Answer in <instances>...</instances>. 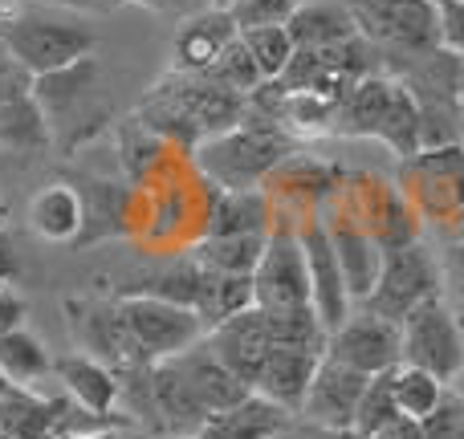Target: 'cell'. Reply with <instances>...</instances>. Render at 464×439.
<instances>
[{"instance_id":"6da1fadb","label":"cell","mask_w":464,"mask_h":439,"mask_svg":"<svg viewBox=\"0 0 464 439\" xmlns=\"http://www.w3.org/2000/svg\"><path fill=\"white\" fill-rule=\"evenodd\" d=\"M245 114H248V98L217 86L204 73H168L147 94L139 122H147V130H160V135H171L179 143L200 147L204 138L232 130Z\"/></svg>"},{"instance_id":"7a4b0ae2","label":"cell","mask_w":464,"mask_h":439,"mask_svg":"<svg viewBox=\"0 0 464 439\" xmlns=\"http://www.w3.org/2000/svg\"><path fill=\"white\" fill-rule=\"evenodd\" d=\"M0 45L33 73L45 78L65 65L90 57L94 49V29L86 16L62 13V8L21 5V0H0Z\"/></svg>"},{"instance_id":"3957f363","label":"cell","mask_w":464,"mask_h":439,"mask_svg":"<svg viewBox=\"0 0 464 439\" xmlns=\"http://www.w3.org/2000/svg\"><path fill=\"white\" fill-rule=\"evenodd\" d=\"M338 135L351 138H379L392 147L400 159L424 151V122L411 90L395 73L371 70L346 90L343 110H338Z\"/></svg>"},{"instance_id":"277c9868","label":"cell","mask_w":464,"mask_h":439,"mask_svg":"<svg viewBox=\"0 0 464 439\" xmlns=\"http://www.w3.org/2000/svg\"><path fill=\"white\" fill-rule=\"evenodd\" d=\"M285 151L289 138L281 122L248 106V114L232 130L204 138L196 147V163L225 192H253L285 163Z\"/></svg>"},{"instance_id":"5b68a950","label":"cell","mask_w":464,"mask_h":439,"mask_svg":"<svg viewBox=\"0 0 464 439\" xmlns=\"http://www.w3.org/2000/svg\"><path fill=\"white\" fill-rule=\"evenodd\" d=\"M411 70L403 73V86L411 90L424 122V147H452L464 143V57L436 53L408 62Z\"/></svg>"},{"instance_id":"8992f818","label":"cell","mask_w":464,"mask_h":439,"mask_svg":"<svg viewBox=\"0 0 464 439\" xmlns=\"http://www.w3.org/2000/svg\"><path fill=\"white\" fill-rule=\"evenodd\" d=\"M359 37L392 57L416 62L440 49L436 0H346Z\"/></svg>"},{"instance_id":"52a82bcc","label":"cell","mask_w":464,"mask_h":439,"mask_svg":"<svg viewBox=\"0 0 464 439\" xmlns=\"http://www.w3.org/2000/svg\"><path fill=\"white\" fill-rule=\"evenodd\" d=\"M436 293H444V264L436 261V253L428 244L411 240V244L387 248L383 253L379 281L362 305H367L371 313H379V318L400 326L416 305H424L428 297H436Z\"/></svg>"},{"instance_id":"ba28073f","label":"cell","mask_w":464,"mask_h":439,"mask_svg":"<svg viewBox=\"0 0 464 439\" xmlns=\"http://www.w3.org/2000/svg\"><path fill=\"white\" fill-rule=\"evenodd\" d=\"M403 334V362L420 367L428 375H436L440 383H452L464 367V329L457 310L449 305V297L436 293L424 305L408 313L400 321Z\"/></svg>"},{"instance_id":"9c48e42d","label":"cell","mask_w":464,"mask_h":439,"mask_svg":"<svg viewBox=\"0 0 464 439\" xmlns=\"http://www.w3.org/2000/svg\"><path fill=\"white\" fill-rule=\"evenodd\" d=\"M119 310H122L130 334L139 338V346H143V354L151 362L179 358L184 350H192L196 342L208 338V326H204V318L192 310V305L127 293V297H119Z\"/></svg>"},{"instance_id":"30bf717a","label":"cell","mask_w":464,"mask_h":439,"mask_svg":"<svg viewBox=\"0 0 464 439\" xmlns=\"http://www.w3.org/2000/svg\"><path fill=\"white\" fill-rule=\"evenodd\" d=\"M53 147L45 110L37 102V78L0 45V151H45Z\"/></svg>"},{"instance_id":"8fae6325","label":"cell","mask_w":464,"mask_h":439,"mask_svg":"<svg viewBox=\"0 0 464 439\" xmlns=\"http://www.w3.org/2000/svg\"><path fill=\"white\" fill-rule=\"evenodd\" d=\"M400 192L411 200L420 216H452L464 212V143L424 147L420 155L403 159Z\"/></svg>"},{"instance_id":"7c38bea8","label":"cell","mask_w":464,"mask_h":439,"mask_svg":"<svg viewBox=\"0 0 464 439\" xmlns=\"http://www.w3.org/2000/svg\"><path fill=\"white\" fill-rule=\"evenodd\" d=\"M253 305L265 313H297L314 310L305 253L297 232H269L261 264L253 269Z\"/></svg>"},{"instance_id":"4fadbf2b","label":"cell","mask_w":464,"mask_h":439,"mask_svg":"<svg viewBox=\"0 0 464 439\" xmlns=\"http://www.w3.org/2000/svg\"><path fill=\"white\" fill-rule=\"evenodd\" d=\"M326 354L338 358L343 367L371 378V375H383V370H395L403 362V334L395 321L362 310V313H351V318L330 334Z\"/></svg>"},{"instance_id":"5bb4252c","label":"cell","mask_w":464,"mask_h":439,"mask_svg":"<svg viewBox=\"0 0 464 439\" xmlns=\"http://www.w3.org/2000/svg\"><path fill=\"white\" fill-rule=\"evenodd\" d=\"M297 244H302V253H305L314 313H318V321L334 334V329L351 318V289H346L343 261H338L334 240H330V224L310 216L302 228H297Z\"/></svg>"},{"instance_id":"9a60e30c","label":"cell","mask_w":464,"mask_h":439,"mask_svg":"<svg viewBox=\"0 0 464 439\" xmlns=\"http://www.w3.org/2000/svg\"><path fill=\"white\" fill-rule=\"evenodd\" d=\"M208 346L240 383L253 387L256 375H261V367H265V358H269V350H273L269 313L256 310V305L232 313V318H225L220 326L208 329Z\"/></svg>"},{"instance_id":"2e32d148","label":"cell","mask_w":464,"mask_h":439,"mask_svg":"<svg viewBox=\"0 0 464 439\" xmlns=\"http://www.w3.org/2000/svg\"><path fill=\"white\" fill-rule=\"evenodd\" d=\"M362 391H367V375L343 367L338 358L326 354V358L318 362V370H314V383H310V391H305V403L297 415H305L310 424L326 427V432L346 435L354 411H359Z\"/></svg>"},{"instance_id":"e0dca14e","label":"cell","mask_w":464,"mask_h":439,"mask_svg":"<svg viewBox=\"0 0 464 439\" xmlns=\"http://www.w3.org/2000/svg\"><path fill=\"white\" fill-rule=\"evenodd\" d=\"M237 37L240 29L228 8H200L192 16H179V29L171 37V73H208Z\"/></svg>"},{"instance_id":"ac0fdd59","label":"cell","mask_w":464,"mask_h":439,"mask_svg":"<svg viewBox=\"0 0 464 439\" xmlns=\"http://www.w3.org/2000/svg\"><path fill=\"white\" fill-rule=\"evenodd\" d=\"M94 57H82V62L65 65L57 73H45L37 78V102L45 110V122H49V135H62L65 127H73V138L90 135L86 127V102H90V90H94Z\"/></svg>"},{"instance_id":"d6986e66","label":"cell","mask_w":464,"mask_h":439,"mask_svg":"<svg viewBox=\"0 0 464 439\" xmlns=\"http://www.w3.org/2000/svg\"><path fill=\"white\" fill-rule=\"evenodd\" d=\"M351 216L371 232L379 248H400V244H411L416 240V228H420V212L411 208V200L400 192V187H387L379 179L362 176V196L351 204Z\"/></svg>"},{"instance_id":"ffe728a7","label":"cell","mask_w":464,"mask_h":439,"mask_svg":"<svg viewBox=\"0 0 464 439\" xmlns=\"http://www.w3.org/2000/svg\"><path fill=\"white\" fill-rule=\"evenodd\" d=\"M326 358V350H314V346H277L273 342L269 358H265L261 375H256L253 391L265 399L281 403L285 411H302L305 391L314 383V370Z\"/></svg>"},{"instance_id":"44dd1931","label":"cell","mask_w":464,"mask_h":439,"mask_svg":"<svg viewBox=\"0 0 464 439\" xmlns=\"http://www.w3.org/2000/svg\"><path fill=\"white\" fill-rule=\"evenodd\" d=\"M82 342H86L90 358L106 362L111 370H143V367H155V362L143 354L139 338L130 334V326H127V318H122L119 305H111V310H102V305L86 310V318H82Z\"/></svg>"},{"instance_id":"7402d4cb","label":"cell","mask_w":464,"mask_h":439,"mask_svg":"<svg viewBox=\"0 0 464 439\" xmlns=\"http://www.w3.org/2000/svg\"><path fill=\"white\" fill-rule=\"evenodd\" d=\"M334 220L338 224H330V240H334V253H338V261H343V277H346V289H351V301H367L379 281L383 253H379L371 232L362 228L351 212H343V216H334Z\"/></svg>"},{"instance_id":"603a6c76","label":"cell","mask_w":464,"mask_h":439,"mask_svg":"<svg viewBox=\"0 0 464 439\" xmlns=\"http://www.w3.org/2000/svg\"><path fill=\"white\" fill-rule=\"evenodd\" d=\"M176 362H179V370H184V378L192 383V391L200 395V403L208 407V415H220V411L237 407L245 395H253V387H245L225 362L212 354L208 338L196 342L192 350H184Z\"/></svg>"},{"instance_id":"cb8c5ba5","label":"cell","mask_w":464,"mask_h":439,"mask_svg":"<svg viewBox=\"0 0 464 439\" xmlns=\"http://www.w3.org/2000/svg\"><path fill=\"white\" fill-rule=\"evenodd\" d=\"M289 415L281 403L265 399V395H245L237 407L220 411V415L208 419V427L200 432V439H277L285 432Z\"/></svg>"},{"instance_id":"d4e9b609","label":"cell","mask_w":464,"mask_h":439,"mask_svg":"<svg viewBox=\"0 0 464 439\" xmlns=\"http://www.w3.org/2000/svg\"><path fill=\"white\" fill-rule=\"evenodd\" d=\"M53 375L62 378V387L78 399L82 411H90V415H111L114 403H119V375H114L106 362L90 358V354L57 358Z\"/></svg>"},{"instance_id":"484cf974","label":"cell","mask_w":464,"mask_h":439,"mask_svg":"<svg viewBox=\"0 0 464 439\" xmlns=\"http://www.w3.org/2000/svg\"><path fill=\"white\" fill-rule=\"evenodd\" d=\"M29 224L41 240L65 244V240H78L86 232V204L70 184H49L33 196Z\"/></svg>"},{"instance_id":"4316f807","label":"cell","mask_w":464,"mask_h":439,"mask_svg":"<svg viewBox=\"0 0 464 439\" xmlns=\"http://www.w3.org/2000/svg\"><path fill=\"white\" fill-rule=\"evenodd\" d=\"M289 37H294L297 49H330L338 41L359 37L351 21V8L346 0L338 5H322V0H310V5H297L294 16H289Z\"/></svg>"},{"instance_id":"83f0119b","label":"cell","mask_w":464,"mask_h":439,"mask_svg":"<svg viewBox=\"0 0 464 439\" xmlns=\"http://www.w3.org/2000/svg\"><path fill=\"white\" fill-rule=\"evenodd\" d=\"M269 232H237V236H208L196 248V261L212 272H232V277H253L261 264Z\"/></svg>"},{"instance_id":"f1b7e54d","label":"cell","mask_w":464,"mask_h":439,"mask_svg":"<svg viewBox=\"0 0 464 439\" xmlns=\"http://www.w3.org/2000/svg\"><path fill=\"white\" fill-rule=\"evenodd\" d=\"M237 232H269V200L261 187L253 192H217V208L208 216V236H237Z\"/></svg>"},{"instance_id":"f546056e","label":"cell","mask_w":464,"mask_h":439,"mask_svg":"<svg viewBox=\"0 0 464 439\" xmlns=\"http://www.w3.org/2000/svg\"><path fill=\"white\" fill-rule=\"evenodd\" d=\"M253 305V277H232V272H212L204 269V289L200 301H196V313L204 318V326H220L232 313L248 310Z\"/></svg>"},{"instance_id":"4dcf8cb0","label":"cell","mask_w":464,"mask_h":439,"mask_svg":"<svg viewBox=\"0 0 464 439\" xmlns=\"http://www.w3.org/2000/svg\"><path fill=\"white\" fill-rule=\"evenodd\" d=\"M0 370H5L21 391H29L37 378L53 375V358H49L45 346L21 326V329H13V334L0 338Z\"/></svg>"},{"instance_id":"1f68e13d","label":"cell","mask_w":464,"mask_h":439,"mask_svg":"<svg viewBox=\"0 0 464 439\" xmlns=\"http://www.w3.org/2000/svg\"><path fill=\"white\" fill-rule=\"evenodd\" d=\"M400 415V403H395V391H392V370L383 375H371L367 378V391L359 399V411L351 419V439H375L383 427H392Z\"/></svg>"},{"instance_id":"d6a6232c","label":"cell","mask_w":464,"mask_h":439,"mask_svg":"<svg viewBox=\"0 0 464 439\" xmlns=\"http://www.w3.org/2000/svg\"><path fill=\"white\" fill-rule=\"evenodd\" d=\"M392 391H395V403H400V415L424 419V415H432L436 403L444 399L449 383H440L436 375H428V370H420V367L400 362V367L392 370Z\"/></svg>"},{"instance_id":"836d02e7","label":"cell","mask_w":464,"mask_h":439,"mask_svg":"<svg viewBox=\"0 0 464 439\" xmlns=\"http://www.w3.org/2000/svg\"><path fill=\"white\" fill-rule=\"evenodd\" d=\"M240 41L248 45L253 62L261 65L265 81H277L281 73L289 70L294 53H297L294 37H289V24H265V29H248V33H240Z\"/></svg>"},{"instance_id":"e575fe53","label":"cell","mask_w":464,"mask_h":439,"mask_svg":"<svg viewBox=\"0 0 464 439\" xmlns=\"http://www.w3.org/2000/svg\"><path fill=\"white\" fill-rule=\"evenodd\" d=\"M204 78H212L217 86H225L232 90V94H240V98H253L256 90L265 86V73H261V65L253 62V53H248V45L245 41H232V45L220 53V62L212 65Z\"/></svg>"},{"instance_id":"d590c367","label":"cell","mask_w":464,"mask_h":439,"mask_svg":"<svg viewBox=\"0 0 464 439\" xmlns=\"http://www.w3.org/2000/svg\"><path fill=\"white\" fill-rule=\"evenodd\" d=\"M294 8H297L294 0H237L228 13L237 21V29L248 33V29H265V24H289Z\"/></svg>"},{"instance_id":"8d00e7d4","label":"cell","mask_w":464,"mask_h":439,"mask_svg":"<svg viewBox=\"0 0 464 439\" xmlns=\"http://www.w3.org/2000/svg\"><path fill=\"white\" fill-rule=\"evenodd\" d=\"M420 432H424V439H464V399L452 387L436 403L432 415L420 419Z\"/></svg>"},{"instance_id":"74e56055","label":"cell","mask_w":464,"mask_h":439,"mask_svg":"<svg viewBox=\"0 0 464 439\" xmlns=\"http://www.w3.org/2000/svg\"><path fill=\"white\" fill-rule=\"evenodd\" d=\"M440 16V49L464 57V0H436Z\"/></svg>"},{"instance_id":"f35d334b","label":"cell","mask_w":464,"mask_h":439,"mask_svg":"<svg viewBox=\"0 0 464 439\" xmlns=\"http://www.w3.org/2000/svg\"><path fill=\"white\" fill-rule=\"evenodd\" d=\"M444 285L452 293V305H464V236L444 253Z\"/></svg>"},{"instance_id":"ab89813d","label":"cell","mask_w":464,"mask_h":439,"mask_svg":"<svg viewBox=\"0 0 464 439\" xmlns=\"http://www.w3.org/2000/svg\"><path fill=\"white\" fill-rule=\"evenodd\" d=\"M21 5L62 8V13H78V16H106V13H114L122 0H21Z\"/></svg>"},{"instance_id":"60d3db41","label":"cell","mask_w":464,"mask_h":439,"mask_svg":"<svg viewBox=\"0 0 464 439\" xmlns=\"http://www.w3.org/2000/svg\"><path fill=\"white\" fill-rule=\"evenodd\" d=\"M21 321H24V301L13 289H0V338L21 329Z\"/></svg>"},{"instance_id":"b9f144b4","label":"cell","mask_w":464,"mask_h":439,"mask_svg":"<svg viewBox=\"0 0 464 439\" xmlns=\"http://www.w3.org/2000/svg\"><path fill=\"white\" fill-rule=\"evenodd\" d=\"M122 5H139V8H151V13H176V16H192L200 8H212L208 0H122Z\"/></svg>"},{"instance_id":"7bdbcfd3","label":"cell","mask_w":464,"mask_h":439,"mask_svg":"<svg viewBox=\"0 0 464 439\" xmlns=\"http://www.w3.org/2000/svg\"><path fill=\"white\" fill-rule=\"evenodd\" d=\"M375 439H424V432H420V419H395L392 427H383Z\"/></svg>"},{"instance_id":"ee69618b","label":"cell","mask_w":464,"mask_h":439,"mask_svg":"<svg viewBox=\"0 0 464 439\" xmlns=\"http://www.w3.org/2000/svg\"><path fill=\"white\" fill-rule=\"evenodd\" d=\"M13 277H16V253H13V240H8V232L0 228V285H8Z\"/></svg>"},{"instance_id":"f6af8a7d","label":"cell","mask_w":464,"mask_h":439,"mask_svg":"<svg viewBox=\"0 0 464 439\" xmlns=\"http://www.w3.org/2000/svg\"><path fill=\"white\" fill-rule=\"evenodd\" d=\"M13 391H21V387H16L13 378H8L5 370H0V399H8V395H13Z\"/></svg>"},{"instance_id":"bcb514c9","label":"cell","mask_w":464,"mask_h":439,"mask_svg":"<svg viewBox=\"0 0 464 439\" xmlns=\"http://www.w3.org/2000/svg\"><path fill=\"white\" fill-rule=\"evenodd\" d=\"M449 387H452V391H457V395H460V399H464V367H460V375H457V378H452V383H449Z\"/></svg>"},{"instance_id":"7dc6e473","label":"cell","mask_w":464,"mask_h":439,"mask_svg":"<svg viewBox=\"0 0 464 439\" xmlns=\"http://www.w3.org/2000/svg\"><path fill=\"white\" fill-rule=\"evenodd\" d=\"M452 305V301H449ZM452 310H457V318H460V329H464V305H452Z\"/></svg>"},{"instance_id":"c3c4849f","label":"cell","mask_w":464,"mask_h":439,"mask_svg":"<svg viewBox=\"0 0 464 439\" xmlns=\"http://www.w3.org/2000/svg\"><path fill=\"white\" fill-rule=\"evenodd\" d=\"M208 5H212V8H228L232 0H208Z\"/></svg>"},{"instance_id":"681fc988","label":"cell","mask_w":464,"mask_h":439,"mask_svg":"<svg viewBox=\"0 0 464 439\" xmlns=\"http://www.w3.org/2000/svg\"><path fill=\"white\" fill-rule=\"evenodd\" d=\"M294 5H310V0H294Z\"/></svg>"},{"instance_id":"f907efd6","label":"cell","mask_w":464,"mask_h":439,"mask_svg":"<svg viewBox=\"0 0 464 439\" xmlns=\"http://www.w3.org/2000/svg\"><path fill=\"white\" fill-rule=\"evenodd\" d=\"M232 5H237V0H232ZM232 5H228V8H232Z\"/></svg>"},{"instance_id":"816d5d0a","label":"cell","mask_w":464,"mask_h":439,"mask_svg":"<svg viewBox=\"0 0 464 439\" xmlns=\"http://www.w3.org/2000/svg\"><path fill=\"white\" fill-rule=\"evenodd\" d=\"M0 289H8V285H0Z\"/></svg>"}]
</instances>
